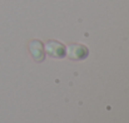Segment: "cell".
Returning <instances> with one entry per match:
<instances>
[{
    "mask_svg": "<svg viewBox=\"0 0 129 123\" xmlns=\"http://www.w3.org/2000/svg\"><path fill=\"white\" fill-rule=\"evenodd\" d=\"M28 49H29V53L34 62L42 63L45 59V50H44V44L42 40H39V39L30 40L28 44Z\"/></svg>",
    "mask_w": 129,
    "mask_h": 123,
    "instance_id": "obj_3",
    "label": "cell"
},
{
    "mask_svg": "<svg viewBox=\"0 0 129 123\" xmlns=\"http://www.w3.org/2000/svg\"><path fill=\"white\" fill-rule=\"evenodd\" d=\"M89 55L88 46L80 43H73L67 46V55L72 60H84Z\"/></svg>",
    "mask_w": 129,
    "mask_h": 123,
    "instance_id": "obj_2",
    "label": "cell"
},
{
    "mask_svg": "<svg viewBox=\"0 0 129 123\" xmlns=\"http://www.w3.org/2000/svg\"><path fill=\"white\" fill-rule=\"evenodd\" d=\"M45 54L53 59H63L67 55V46L59 40L50 39L44 45Z\"/></svg>",
    "mask_w": 129,
    "mask_h": 123,
    "instance_id": "obj_1",
    "label": "cell"
}]
</instances>
